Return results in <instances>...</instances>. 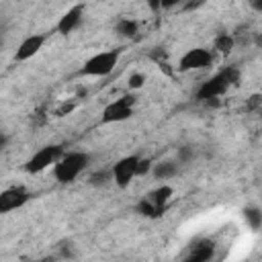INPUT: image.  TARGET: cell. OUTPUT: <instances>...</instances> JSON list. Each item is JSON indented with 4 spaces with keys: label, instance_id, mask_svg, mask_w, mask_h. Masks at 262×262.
<instances>
[{
    "label": "cell",
    "instance_id": "cell-16",
    "mask_svg": "<svg viewBox=\"0 0 262 262\" xmlns=\"http://www.w3.org/2000/svg\"><path fill=\"white\" fill-rule=\"evenodd\" d=\"M244 217H246V221L250 223L252 229H260V225H262V213H260L258 207H246L244 209Z\"/></svg>",
    "mask_w": 262,
    "mask_h": 262
},
{
    "label": "cell",
    "instance_id": "cell-12",
    "mask_svg": "<svg viewBox=\"0 0 262 262\" xmlns=\"http://www.w3.org/2000/svg\"><path fill=\"white\" fill-rule=\"evenodd\" d=\"M213 250L215 248H213V242L211 239H201V242H196L192 246V250L186 256V260L188 262H207V260L213 258Z\"/></svg>",
    "mask_w": 262,
    "mask_h": 262
},
{
    "label": "cell",
    "instance_id": "cell-18",
    "mask_svg": "<svg viewBox=\"0 0 262 262\" xmlns=\"http://www.w3.org/2000/svg\"><path fill=\"white\" fill-rule=\"evenodd\" d=\"M151 172V160L149 158H139L137 162V176H145Z\"/></svg>",
    "mask_w": 262,
    "mask_h": 262
},
{
    "label": "cell",
    "instance_id": "cell-25",
    "mask_svg": "<svg viewBox=\"0 0 262 262\" xmlns=\"http://www.w3.org/2000/svg\"><path fill=\"white\" fill-rule=\"evenodd\" d=\"M178 2H182V0H164V2H162V8H172V6H176Z\"/></svg>",
    "mask_w": 262,
    "mask_h": 262
},
{
    "label": "cell",
    "instance_id": "cell-20",
    "mask_svg": "<svg viewBox=\"0 0 262 262\" xmlns=\"http://www.w3.org/2000/svg\"><path fill=\"white\" fill-rule=\"evenodd\" d=\"M74 106H76V102H63V104L55 111V117H63V115L72 113V111H74Z\"/></svg>",
    "mask_w": 262,
    "mask_h": 262
},
{
    "label": "cell",
    "instance_id": "cell-6",
    "mask_svg": "<svg viewBox=\"0 0 262 262\" xmlns=\"http://www.w3.org/2000/svg\"><path fill=\"white\" fill-rule=\"evenodd\" d=\"M213 59H215V55H213L209 49H205V47H192V49H188V51L180 57L178 70H180V72L205 70V68H209V66L213 63Z\"/></svg>",
    "mask_w": 262,
    "mask_h": 262
},
{
    "label": "cell",
    "instance_id": "cell-4",
    "mask_svg": "<svg viewBox=\"0 0 262 262\" xmlns=\"http://www.w3.org/2000/svg\"><path fill=\"white\" fill-rule=\"evenodd\" d=\"M61 154H63V145H59V143L45 145V147H41L39 151H35V154L27 160L25 170H27L29 174H39V172L47 170L49 166H53V164L61 158Z\"/></svg>",
    "mask_w": 262,
    "mask_h": 262
},
{
    "label": "cell",
    "instance_id": "cell-23",
    "mask_svg": "<svg viewBox=\"0 0 262 262\" xmlns=\"http://www.w3.org/2000/svg\"><path fill=\"white\" fill-rule=\"evenodd\" d=\"M162 2H164V0H147V6H149L154 12H158V10L162 8Z\"/></svg>",
    "mask_w": 262,
    "mask_h": 262
},
{
    "label": "cell",
    "instance_id": "cell-11",
    "mask_svg": "<svg viewBox=\"0 0 262 262\" xmlns=\"http://www.w3.org/2000/svg\"><path fill=\"white\" fill-rule=\"evenodd\" d=\"M172 186H168V184H164V186H158V188H154L151 192H147L145 194V199L154 205V209H156V213L158 215H162L164 213V209H166V203L170 201V196H172Z\"/></svg>",
    "mask_w": 262,
    "mask_h": 262
},
{
    "label": "cell",
    "instance_id": "cell-19",
    "mask_svg": "<svg viewBox=\"0 0 262 262\" xmlns=\"http://www.w3.org/2000/svg\"><path fill=\"white\" fill-rule=\"evenodd\" d=\"M143 82H145V76H143V74H139V72H135V74H131V76H129V88H131V90L141 88V86H143Z\"/></svg>",
    "mask_w": 262,
    "mask_h": 262
},
{
    "label": "cell",
    "instance_id": "cell-9",
    "mask_svg": "<svg viewBox=\"0 0 262 262\" xmlns=\"http://www.w3.org/2000/svg\"><path fill=\"white\" fill-rule=\"evenodd\" d=\"M45 39H47L45 35H29L27 39H23L18 49H16V53H14V61H27L33 55H37L39 49L43 47Z\"/></svg>",
    "mask_w": 262,
    "mask_h": 262
},
{
    "label": "cell",
    "instance_id": "cell-14",
    "mask_svg": "<svg viewBox=\"0 0 262 262\" xmlns=\"http://www.w3.org/2000/svg\"><path fill=\"white\" fill-rule=\"evenodd\" d=\"M213 47H215V51H219L221 55H227V53L233 51L235 39H233V35H229V33H221V35H217V37L213 39Z\"/></svg>",
    "mask_w": 262,
    "mask_h": 262
},
{
    "label": "cell",
    "instance_id": "cell-1",
    "mask_svg": "<svg viewBox=\"0 0 262 262\" xmlns=\"http://www.w3.org/2000/svg\"><path fill=\"white\" fill-rule=\"evenodd\" d=\"M90 164V156L86 151H63L61 158L53 164V176L61 184L74 182Z\"/></svg>",
    "mask_w": 262,
    "mask_h": 262
},
{
    "label": "cell",
    "instance_id": "cell-10",
    "mask_svg": "<svg viewBox=\"0 0 262 262\" xmlns=\"http://www.w3.org/2000/svg\"><path fill=\"white\" fill-rule=\"evenodd\" d=\"M82 14H84V4H74L70 10H66L61 14L59 23H57V33L59 35H70L82 23Z\"/></svg>",
    "mask_w": 262,
    "mask_h": 262
},
{
    "label": "cell",
    "instance_id": "cell-15",
    "mask_svg": "<svg viewBox=\"0 0 262 262\" xmlns=\"http://www.w3.org/2000/svg\"><path fill=\"white\" fill-rule=\"evenodd\" d=\"M115 31L121 37H135L137 35V23L131 20V18H119L117 25H115Z\"/></svg>",
    "mask_w": 262,
    "mask_h": 262
},
{
    "label": "cell",
    "instance_id": "cell-17",
    "mask_svg": "<svg viewBox=\"0 0 262 262\" xmlns=\"http://www.w3.org/2000/svg\"><path fill=\"white\" fill-rule=\"evenodd\" d=\"M108 180H113V174H111L108 170L94 172V174H90V178H88V182H90L92 186H104V184H108Z\"/></svg>",
    "mask_w": 262,
    "mask_h": 262
},
{
    "label": "cell",
    "instance_id": "cell-2",
    "mask_svg": "<svg viewBox=\"0 0 262 262\" xmlns=\"http://www.w3.org/2000/svg\"><path fill=\"white\" fill-rule=\"evenodd\" d=\"M239 80V70L235 66H227L223 70H219L213 78H209L207 82L201 84V88L196 90V98L199 100H209V98H219L229 86L237 84Z\"/></svg>",
    "mask_w": 262,
    "mask_h": 262
},
{
    "label": "cell",
    "instance_id": "cell-7",
    "mask_svg": "<svg viewBox=\"0 0 262 262\" xmlns=\"http://www.w3.org/2000/svg\"><path fill=\"white\" fill-rule=\"evenodd\" d=\"M137 162H139V156H125L113 166L111 174L119 188H127L133 182V178L137 176Z\"/></svg>",
    "mask_w": 262,
    "mask_h": 262
},
{
    "label": "cell",
    "instance_id": "cell-5",
    "mask_svg": "<svg viewBox=\"0 0 262 262\" xmlns=\"http://www.w3.org/2000/svg\"><path fill=\"white\" fill-rule=\"evenodd\" d=\"M133 104H135V96L131 94H125L113 102H108L102 111V117L100 121L102 123H121V121H127L131 115H133Z\"/></svg>",
    "mask_w": 262,
    "mask_h": 262
},
{
    "label": "cell",
    "instance_id": "cell-3",
    "mask_svg": "<svg viewBox=\"0 0 262 262\" xmlns=\"http://www.w3.org/2000/svg\"><path fill=\"white\" fill-rule=\"evenodd\" d=\"M119 57H121V49L100 51L84 61V66L78 70V76H96V78L108 76L115 70V66L119 63Z\"/></svg>",
    "mask_w": 262,
    "mask_h": 262
},
{
    "label": "cell",
    "instance_id": "cell-26",
    "mask_svg": "<svg viewBox=\"0 0 262 262\" xmlns=\"http://www.w3.org/2000/svg\"><path fill=\"white\" fill-rule=\"evenodd\" d=\"M252 6H254L258 12H260V10H262V0H252Z\"/></svg>",
    "mask_w": 262,
    "mask_h": 262
},
{
    "label": "cell",
    "instance_id": "cell-8",
    "mask_svg": "<svg viewBox=\"0 0 262 262\" xmlns=\"http://www.w3.org/2000/svg\"><path fill=\"white\" fill-rule=\"evenodd\" d=\"M31 201V192L25 186H10L0 192V215H6L10 211L20 209Z\"/></svg>",
    "mask_w": 262,
    "mask_h": 262
},
{
    "label": "cell",
    "instance_id": "cell-13",
    "mask_svg": "<svg viewBox=\"0 0 262 262\" xmlns=\"http://www.w3.org/2000/svg\"><path fill=\"white\" fill-rule=\"evenodd\" d=\"M151 172H154V176H156L158 180H168V178L176 176V172H178V164L172 162V160H164V162L156 164Z\"/></svg>",
    "mask_w": 262,
    "mask_h": 262
},
{
    "label": "cell",
    "instance_id": "cell-24",
    "mask_svg": "<svg viewBox=\"0 0 262 262\" xmlns=\"http://www.w3.org/2000/svg\"><path fill=\"white\" fill-rule=\"evenodd\" d=\"M6 143H8V137H6V133H4V131H0V151L6 147Z\"/></svg>",
    "mask_w": 262,
    "mask_h": 262
},
{
    "label": "cell",
    "instance_id": "cell-21",
    "mask_svg": "<svg viewBox=\"0 0 262 262\" xmlns=\"http://www.w3.org/2000/svg\"><path fill=\"white\" fill-rule=\"evenodd\" d=\"M190 156H192V149H190L188 145H184V147H180V151H178V160H180V164H184V162H188V160H190Z\"/></svg>",
    "mask_w": 262,
    "mask_h": 262
},
{
    "label": "cell",
    "instance_id": "cell-22",
    "mask_svg": "<svg viewBox=\"0 0 262 262\" xmlns=\"http://www.w3.org/2000/svg\"><path fill=\"white\" fill-rule=\"evenodd\" d=\"M258 104H260V94H254V96L250 98V102H248V111L258 108Z\"/></svg>",
    "mask_w": 262,
    "mask_h": 262
}]
</instances>
